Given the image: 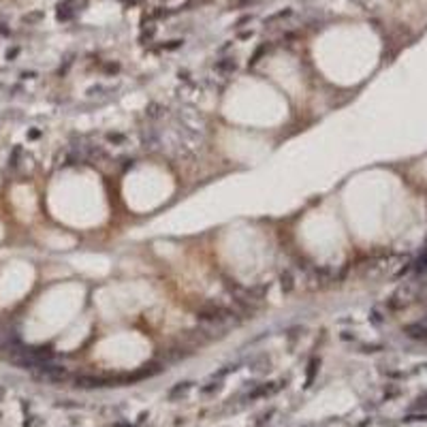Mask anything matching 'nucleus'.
Here are the masks:
<instances>
[{
    "label": "nucleus",
    "instance_id": "obj_2",
    "mask_svg": "<svg viewBox=\"0 0 427 427\" xmlns=\"http://www.w3.org/2000/svg\"><path fill=\"white\" fill-rule=\"evenodd\" d=\"M416 290H419L416 282H406L404 286H400V288L393 293V297H391V301H389V306H391V308H404V306H408L410 301L416 297Z\"/></svg>",
    "mask_w": 427,
    "mask_h": 427
},
{
    "label": "nucleus",
    "instance_id": "obj_4",
    "mask_svg": "<svg viewBox=\"0 0 427 427\" xmlns=\"http://www.w3.org/2000/svg\"><path fill=\"white\" fill-rule=\"evenodd\" d=\"M237 69V64H235V60H231V58H226V60H220L216 64V71L220 73V75H231V73Z\"/></svg>",
    "mask_w": 427,
    "mask_h": 427
},
{
    "label": "nucleus",
    "instance_id": "obj_5",
    "mask_svg": "<svg viewBox=\"0 0 427 427\" xmlns=\"http://www.w3.org/2000/svg\"><path fill=\"white\" fill-rule=\"evenodd\" d=\"M280 284H282V290H284V293H290V290L295 288V278H293V274H290L288 269H286L282 276H280Z\"/></svg>",
    "mask_w": 427,
    "mask_h": 427
},
{
    "label": "nucleus",
    "instance_id": "obj_3",
    "mask_svg": "<svg viewBox=\"0 0 427 427\" xmlns=\"http://www.w3.org/2000/svg\"><path fill=\"white\" fill-rule=\"evenodd\" d=\"M404 333L408 338H412V340H427V316L412 322V325H406Z\"/></svg>",
    "mask_w": 427,
    "mask_h": 427
},
{
    "label": "nucleus",
    "instance_id": "obj_1",
    "mask_svg": "<svg viewBox=\"0 0 427 427\" xmlns=\"http://www.w3.org/2000/svg\"><path fill=\"white\" fill-rule=\"evenodd\" d=\"M178 122L182 124L184 128H188V130H192V133H196V135H205V126H207V122H205V118L201 116L199 111H194V109H180V113H178Z\"/></svg>",
    "mask_w": 427,
    "mask_h": 427
}]
</instances>
